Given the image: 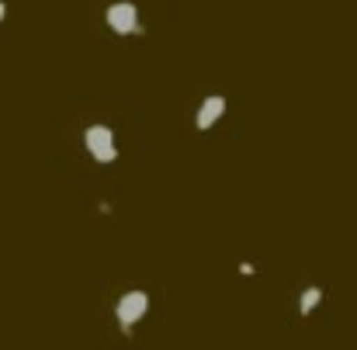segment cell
I'll list each match as a JSON object with an SVG mask.
<instances>
[{"instance_id":"7a4b0ae2","label":"cell","mask_w":357,"mask_h":350,"mask_svg":"<svg viewBox=\"0 0 357 350\" xmlns=\"http://www.w3.org/2000/svg\"><path fill=\"white\" fill-rule=\"evenodd\" d=\"M149 312V295L146 291H125L119 302H115V319H119V326H121V333H132V326L142 319Z\"/></svg>"},{"instance_id":"6da1fadb","label":"cell","mask_w":357,"mask_h":350,"mask_svg":"<svg viewBox=\"0 0 357 350\" xmlns=\"http://www.w3.org/2000/svg\"><path fill=\"white\" fill-rule=\"evenodd\" d=\"M84 149H87V156H91V160H98V163H115V160H119L115 132H112L105 121H98V125L84 128Z\"/></svg>"},{"instance_id":"5b68a950","label":"cell","mask_w":357,"mask_h":350,"mask_svg":"<svg viewBox=\"0 0 357 350\" xmlns=\"http://www.w3.org/2000/svg\"><path fill=\"white\" fill-rule=\"evenodd\" d=\"M323 302V288L319 284H309L305 291H302V298H298V312L302 316H312V309Z\"/></svg>"},{"instance_id":"3957f363","label":"cell","mask_w":357,"mask_h":350,"mask_svg":"<svg viewBox=\"0 0 357 350\" xmlns=\"http://www.w3.org/2000/svg\"><path fill=\"white\" fill-rule=\"evenodd\" d=\"M108 28L115 31V35H135L142 24H139V7L135 3H128V0H119V3H112L108 7Z\"/></svg>"},{"instance_id":"8992f818","label":"cell","mask_w":357,"mask_h":350,"mask_svg":"<svg viewBox=\"0 0 357 350\" xmlns=\"http://www.w3.org/2000/svg\"><path fill=\"white\" fill-rule=\"evenodd\" d=\"M3 17H7V3H0V21H3Z\"/></svg>"},{"instance_id":"277c9868","label":"cell","mask_w":357,"mask_h":350,"mask_svg":"<svg viewBox=\"0 0 357 350\" xmlns=\"http://www.w3.org/2000/svg\"><path fill=\"white\" fill-rule=\"evenodd\" d=\"M222 115H226V98H222V94H208V98L202 101V108L195 112V128H198V132H208Z\"/></svg>"}]
</instances>
